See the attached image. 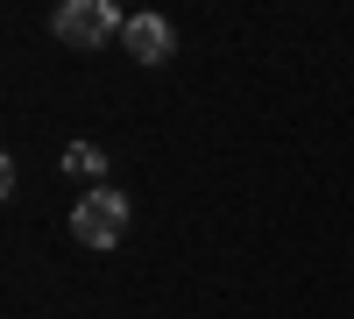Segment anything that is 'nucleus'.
I'll return each instance as SVG.
<instances>
[{
	"label": "nucleus",
	"mask_w": 354,
	"mask_h": 319,
	"mask_svg": "<svg viewBox=\"0 0 354 319\" xmlns=\"http://www.w3.org/2000/svg\"><path fill=\"white\" fill-rule=\"evenodd\" d=\"M50 36L64 50H100L113 36H128V15L113 8V0H64V8L50 15Z\"/></svg>",
	"instance_id": "nucleus-1"
},
{
	"label": "nucleus",
	"mask_w": 354,
	"mask_h": 319,
	"mask_svg": "<svg viewBox=\"0 0 354 319\" xmlns=\"http://www.w3.org/2000/svg\"><path fill=\"white\" fill-rule=\"evenodd\" d=\"M71 235H78L85 248H113V241L128 235V192H113V185L85 192L78 213H71Z\"/></svg>",
	"instance_id": "nucleus-2"
},
{
	"label": "nucleus",
	"mask_w": 354,
	"mask_h": 319,
	"mask_svg": "<svg viewBox=\"0 0 354 319\" xmlns=\"http://www.w3.org/2000/svg\"><path fill=\"white\" fill-rule=\"evenodd\" d=\"M128 57H142V64H163V57L177 50V28L163 21V15H128Z\"/></svg>",
	"instance_id": "nucleus-3"
},
{
	"label": "nucleus",
	"mask_w": 354,
	"mask_h": 319,
	"mask_svg": "<svg viewBox=\"0 0 354 319\" xmlns=\"http://www.w3.org/2000/svg\"><path fill=\"white\" fill-rule=\"evenodd\" d=\"M64 170H71V178H85V185L100 192V170H106V156L93 149V142H71V149H64Z\"/></svg>",
	"instance_id": "nucleus-4"
}]
</instances>
